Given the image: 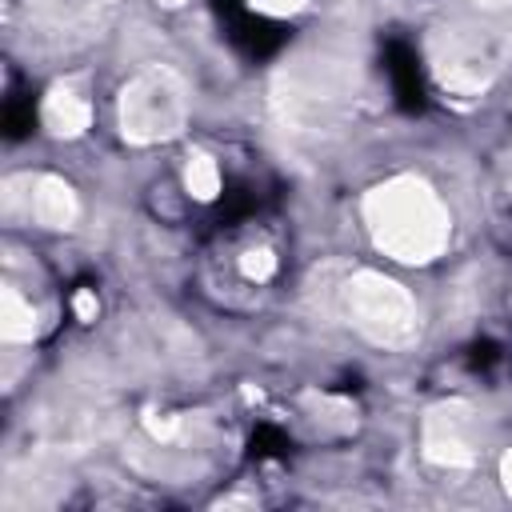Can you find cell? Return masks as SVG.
Wrapping results in <instances>:
<instances>
[{
  "label": "cell",
  "mask_w": 512,
  "mask_h": 512,
  "mask_svg": "<svg viewBox=\"0 0 512 512\" xmlns=\"http://www.w3.org/2000/svg\"><path fill=\"white\" fill-rule=\"evenodd\" d=\"M212 8H216V16H220L228 40H232L244 56H252V60L276 56V52L288 44V28L276 24V20H268V16H256L244 0H212Z\"/></svg>",
  "instance_id": "cell-1"
},
{
  "label": "cell",
  "mask_w": 512,
  "mask_h": 512,
  "mask_svg": "<svg viewBox=\"0 0 512 512\" xmlns=\"http://www.w3.org/2000/svg\"><path fill=\"white\" fill-rule=\"evenodd\" d=\"M384 72L392 84V96L404 112H420L424 108V72H420V56L408 40H388L384 44Z\"/></svg>",
  "instance_id": "cell-2"
},
{
  "label": "cell",
  "mask_w": 512,
  "mask_h": 512,
  "mask_svg": "<svg viewBox=\"0 0 512 512\" xmlns=\"http://www.w3.org/2000/svg\"><path fill=\"white\" fill-rule=\"evenodd\" d=\"M36 128V100L32 96H8L4 100V136L20 140Z\"/></svg>",
  "instance_id": "cell-3"
},
{
  "label": "cell",
  "mask_w": 512,
  "mask_h": 512,
  "mask_svg": "<svg viewBox=\"0 0 512 512\" xmlns=\"http://www.w3.org/2000/svg\"><path fill=\"white\" fill-rule=\"evenodd\" d=\"M284 452H288V436L280 428H272V424H260L252 432V440H248V456L252 460H276Z\"/></svg>",
  "instance_id": "cell-4"
},
{
  "label": "cell",
  "mask_w": 512,
  "mask_h": 512,
  "mask_svg": "<svg viewBox=\"0 0 512 512\" xmlns=\"http://www.w3.org/2000/svg\"><path fill=\"white\" fill-rule=\"evenodd\" d=\"M492 360H496V348H492V344H476V348H472V364H476V368H480V364H492Z\"/></svg>",
  "instance_id": "cell-5"
}]
</instances>
